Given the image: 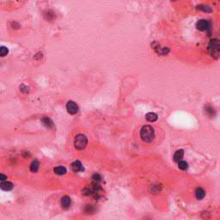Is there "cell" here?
<instances>
[{"label": "cell", "instance_id": "cell-20", "mask_svg": "<svg viewBox=\"0 0 220 220\" xmlns=\"http://www.w3.org/2000/svg\"><path fill=\"white\" fill-rule=\"evenodd\" d=\"M9 53V50H8L7 47H5V46H1V48H0V55H1V57H4V56H6Z\"/></svg>", "mask_w": 220, "mask_h": 220}, {"label": "cell", "instance_id": "cell-23", "mask_svg": "<svg viewBox=\"0 0 220 220\" xmlns=\"http://www.w3.org/2000/svg\"><path fill=\"white\" fill-rule=\"evenodd\" d=\"M171 1H176V0H171Z\"/></svg>", "mask_w": 220, "mask_h": 220}, {"label": "cell", "instance_id": "cell-18", "mask_svg": "<svg viewBox=\"0 0 220 220\" xmlns=\"http://www.w3.org/2000/svg\"><path fill=\"white\" fill-rule=\"evenodd\" d=\"M205 114H207L208 116H214L215 115V111H214V108H213V107L209 106V105H207V106H205Z\"/></svg>", "mask_w": 220, "mask_h": 220}, {"label": "cell", "instance_id": "cell-7", "mask_svg": "<svg viewBox=\"0 0 220 220\" xmlns=\"http://www.w3.org/2000/svg\"><path fill=\"white\" fill-rule=\"evenodd\" d=\"M66 109H67V112L71 114H75L78 112V106L76 102H72V101H69L66 104Z\"/></svg>", "mask_w": 220, "mask_h": 220}, {"label": "cell", "instance_id": "cell-12", "mask_svg": "<svg viewBox=\"0 0 220 220\" xmlns=\"http://www.w3.org/2000/svg\"><path fill=\"white\" fill-rule=\"evenodd\" d=\"M157 115L155 114V113H148L145 115V119L146 121H148L149 122H155L157 121Z\"/></svg>", "mask_w": 220, "mask_h": 220}, {"label": "cell", "instance_id": "cell-19", "mask_svg": "<svg viewBox=\"0 0 220 220\" xmlns=\"http://www.w3.org/2000/svg\"><path fill=\"white\" fill-rule=\"evenodd\" d=\"M178 167H179L180 169H182V170H186L188 168V164L185 161H179L178 162Z\"/></svg>", "mask_w": 220, "mask_h": 220}, {"label": "cell", "instance_id": "cell-4", "mask_svg": "<svg viewBox=\"0 0 220 220\" xmlns=\"http://www.w3.org/2000/svg\"><path fill=\"white\" fill-rule=\"evenodd\" d=\"M88 143V140H87V138L83 135V134H78L77 135L75 138V140H74V146L77 150H83L86 147Z\"/></svg>", "mask_w": 220, "mask_h": 220}, {"label": "cell", "instance_id": "cell-9", "mask_svg": "<svg viewBox=\"0 0 220 220\" xmlns=\"http://www.w3.org/2000/svg\"><path fill=\"white\" fill-rule=\"evenodd\" d=\"M0 187H1V188L3 190H4V191H10V190H11L13 188V184L11 183V182H1L0 183Z\"/></svg>", "mask_w": 220, "mask_h": 220}, {"label": "cell", "instance_id": "cell-13", "mask_svg": "<svg viewBox=\"0 0 220 220\" xmlns=\"http://www.w3.org/2000/svg\"><path fill=\"white\" fill-rule=\"evenodd\" d=\"M71 205V199L68 196H64L61 199V205L64 208H68Z\"/></svg>", "mask_w": 220, "mask_h": 220}, {"label": "cell", "instance_id": "cell-15", "mask_svg": "<svg viewBox=\"0 0 220 220\" xmlns=\"http://www.w3.org/2000/svg\"><path fill=\"white\" fill-rule=\"evenodd\" d=\"M183 156H184V152H183L182 150L177 151V152L175 153V155H174V161H175V162H179V161H181L182 157H183Z\"/></svg>", "mask_w": 220, "mask_h": 220}, {"label": "cell", "instance_id": "cell-8", "mask_svg": "<svg viewBox=\"0 0 220 220\" xmlns=\"http://www.w3.org/2000/svg\"><path fill=\"white\" fill-rule=\"evenodd\" d=\"M71 169L74 171V172H81L84 170V167L82 165V163L79 162V161H75L71 163Z\"/></svg>", "mask_w": 220, "mask_h": 220}, {"label": "cell", "instance_id": "cell-22", "mask_svg": "<svg viewBox=\"0 0 220 220\" xmlns=\"http://www.w3.org/2000/svg\"><path fill=\"white\" fill-rule=\"evenodd\" d=\"M6 178H7V177H6V176H5L4 175H3V174H1V175H0V180H1V182L4 181V180H5Z\"/></svg>", "mask_w": 220, "mask_h": 220}, {"label": "cell", "instance_id": "cell-21", "mask_svg": "<svg viewBox=\"0 0 220 220\" xmlns=\"http://www.w3.org/2000/svg\"><path fill=\"white\" fill-rule=\"evenodd\" d=\"M92 179L95 182H101L102 181V176L99 175V174H95V175H93V176H92Z\"/></svg>", "mask_w": 220, "mask_h": 220}, {"label": "cell", "instance_id": "cell-14", "mask_svg": "<svg viewBox=\"0 0 220 220\" xmlns=\"http://www.w3.org/2000/svg\"><path fill=\"white\" fill-rule=\"evenodd\" d=\"M41 122L43 123V125L45 126L46 127H47V128H51V127H53V123L52 121V120L49 119V118H47V117H44L41 120Z\"/></svg>", "mask_w": 220, "mask_h": 220}, {"label": "cell", "instance_id": "cell-11", "mask_svg": "<svg viewBox=\"0 0 220 220\" xmlns=\"http://www.w3.org/2000/svg\"><path fill=\"white\" fill-rule=\"evenodd\" d=\"M195 196L199 200L202 199H204L205 196V190L203 189L202 188H198L197 189L195 190Z\"/></svg>", "mask_w": 220, "mask_h": 220}, {"label": "cell", "instance_id": "cell-1", "mask_svg": "<svg viewBox=\"0 0 220 220\" xmlns=\"http://www.w3.org/2000/svg\"><path fill=\"white\" fill-rule=\"evenodd\" d=\"M208 51L213 59L218 60L220 57V40L212 39L208 44Z\"/></svg>", "mask_w": 220, "mask_h": 220}, {"label": "cell", "instance_id": "cell-16", "mask_svg": "<svg viewBox=\"0 0 220 220\" xmlns=\"http://www.w3.org/2000/svg\"><path fill=\"white\" fill-rule=\"evenodd\" d=\"M39 167H40V163H39L38 161L35 160L31 163L30 164V170L33 172V173H35L37 170L39 169Z\"/></svg>", "mask_w": 220, "mask_h": 220}, {"label": "cell", "instance_id": "cell-3", "mask_svg": "<svg viewBox=\"0 0 220 220\" xmlns=\"http://www.w3.org/2000/svg\"><path fill=\"white\" fill-rule=\"evenodd\" d=\"M27 0H1V7L7 10H13L21 7Z\"/></svg>", "mask_w": 220, "mask_h": 220}, {"label": "cell", "instance_id": "cell-10", "mask_svg": "<svg viewBox=\"0 0 220 220\" xmlns=\"http://www.w3.org/2000/svg\"><path fill=\"white\" fill-rule=\"evenodd\" d=\"M196 9L198 10H200V11H203V12H206V13H211L213 12V10L212 7L208 6V5H205V4H200V5H197Z\"/></svg>", "mask_w": 220, "mask_h": 220}, {"label": "cell", "instance_id": "cell-5", "mask_svg": "<svg viewBox=\"0 0 220 220\" xmlns=\"http://www.w3.org/2000/svg\"><path fill=\"white\" fill-rule=\"evenodd\" d=\"M152 47L155 50V52L157 53V54H159V55H163H163H167L168 53H169V49L168 47H163L159 44H157V42H154L152 44Z\"/></svg>", "mask_w": 220, "mask_h": 220}, {"label": "cell", "instance_id": "cell-6", "mask_svg": "<svg viewBox=\"0 0 220 220\" xmlns=\"http://www.w3.org/2000/svg\"><path fill=\"white\" fill-rule=\"evenodd\" d=\"M196 28L197 29L200 31H206L210 28V23L209 21L205 19H200L196 23Z\"/></svg>", "mask_w": 220, "mask_h": 220}, {"label": "cell", "instance_id": "cell-2", "mask_svg": "<svg viewBox=\"0 0 220 220\" xmlns=\"http://www.w3.org/2000/svg\"><path fill=\"white\" fill-rule=\"evenodd\" d=\"M140 138L144 142H152L155 138V132L153 127L151 126H144L140 130Z\"/></svg>", "mask_w": 220, "mask_h": 220}, {"label": "cell", "instance_id": "cell-17", "mask_svg": "<svg viewBox=\"0 0 220 220\" xmlns=\"http://www.w3.org/2000/svg\"><path fill=\"white\" fill-rule=\"evenodd\" d=\"M54 173L57 174V175H65L66 173V168L65 167H62V166H59V167H56L54 168Z\"/></svg>", "mask_w": 220, "mask_h": 220}, {"label": "cell", "instance_id": "cell-24", "mask_svg": "<svg viewBox=\"0 0 220 220\" xmlns=\"http://www.w3.org/2000/svg\"><path fill=\"white\" fill-rule=\"evenodd\" d=\"M219 1H220V0H219Z\"/></svg>", "mask_w": 220, "mask_h": 220}]
</instances>
